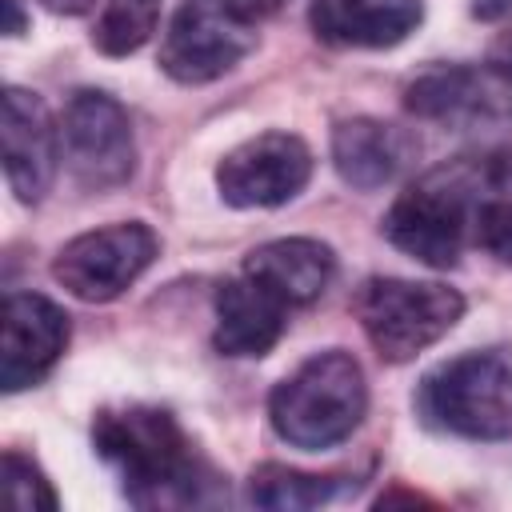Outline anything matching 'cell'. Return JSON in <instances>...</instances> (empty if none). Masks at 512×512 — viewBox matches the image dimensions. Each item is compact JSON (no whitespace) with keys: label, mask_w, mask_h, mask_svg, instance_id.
Instances as JSON below:
<instances>
[{"label":"cell","mask_w":512,"mask_h":512,"mask_svg":"<svg viewBox=\"0 0 512 512\" xmlns=\"http://www.w3.org/2000/svg\"><path fill=\"white\" fill-rule=\"evenodd\" d=\"M0 140H4V180L8 188L24 200L36 204L52 188L56 160H60V128L52 124L44 100L28 88L8 84L4 88V120H0Z\"/></svg>","instance_id":"cell-12"},{"label":"cell","mask_w":512,"mask_h":512,"mask_svg":"<svg viewBox=\"0 0 512 512\" xmlns=\"http://www.w3.org/2000/svg\"><path fill=\"white\" fill-rule=\"evenodd\" d=\"M92 444L136 508H208L228 500L220 472L196 456L192 440L164 408H104L92 420Z\"/></svg>","instance_id":"cell-1"},{"label":"cell","mask_w":512,"mask_h":512,"mask_svg":"<svg viewBox=\"0 0 512 512\" xmlns=\"http://www.w3.org/2000/svg\"><path fill=\"white\" fill-rule=\"evenodd\" d=\"M424 20L420 0H312V36L328 48H392Z\"/></svg>","instance_id":"cell-13"},{"label":"cell","mask_w":512,"mask_h":512,"mask_svg":"<svg viewBox=\"0 0 512 512\" xmlns=\"http://www.w3.org/2000/svg\"><path fill=\"white\" fill-rule=\"evenodd\" d=\"M60 148L72 180L92 192L124 184L136 168V140L128 112L108 92L96 88H80L68 100L60 116Z\"/></svg>","instance_id":"cell-8"},{"label":"cell","mask_w":512,"mask_h":512,"mask_svg":"<svg viewBox=\"0 0 512 512\" xmlns=\"http://www.w3.org/2000/svg\"><path fill=\"white\" fill-rule=\"evenodd\" d=\"M224 4H232V8H240L244 16H252V20H256V16H268V12H276L284 0H224Z\"/></svg>","instance_id":"cell-21"},{"label":"cell","mask_w":512,"mask_h":512,"mask_svg":"<svg viewBox=\"0 0 512 512\" xmlns=\"http://www.w3.org/2000/svg\"><path fill=\"white\" fill-rule=\"evenodd\" d=\"M252 280H260L272 296H280L288 308H304L324 296V288L336 276V256L328 244L308 236H280L268 244H256L244 256V268Z\"/></svg>","instance_id":"cell-15"},{"label":"cell","mask_w":512,"mask_h":512,"mask_svg":"<svg viewBox=\"0 0 512 512\" xmlns=\"http://www.w3.org/2000/svg\"><path fill=\"white\" fill-rule=\"evenodd\" d=\"M336 476H316L300 472L288 464H260L248 476V504L256 508H276V512H300L332 500Z\"/></svg>","instance_id":"cell-17"},{"label":"cell","mask_w":512,"mask_h":512,"mask_svg":"<svg viewBox=\"0 0 512 512\" xmlns=\"http://www.w3.org/2000/svg\"><path fill=\"white\" fill-rule=\"evenodd\" d=\"M408 160V136L384 120L352 116L340 120L332 132V164L344 184L360 192L384 188Z\"/></svg>","instance_id":"cell-16"},{"label":"cell","mask_w":512,"mask_h":512,"mask_svg":"<svg viewBox=\"0 0 512 512\" xmlns=\"http://www.w3.org/2000/svg\"><path fill=\"white\" fill-rule=\"evenodd\" d=\"M352 312L380 360L404 364L456 328V320L464 316V296L432 280L368 276L356 288Z\"/></svg>","instance_id":"cell-4"},{"label":"cell","mask_w":512,"mask_h":512,"mask_svg":"<svg viewBox=\"0 0 512 512\" xmlns=\"http://www.w3.org/2000/svg\"><path fill=\"white\" fill-rule=\"evenodd\" d=\"M284 320H288V304L280 296H272L260 280L240 272V276H232L216 288L212 344H216L220 356H236V360L264 356L284 336Z\"/></svg>","instance_id":"cell-14"},{"label":"cell","mask_w":512,"mask_h":512,"mask_svg":"<svg viewBox=\"0 0 512 512\" xmlns=\"http://www.w3.org/2000/svg\"><path fill=\"white\" fill-rule=\"evenodd\" d=\"M32 4H40L56 16H84L88 8H96V0H32Z\"/></svg>","instance_id":"cell-20"},{"label":"cell","mask_w":512,"mask_h":512,"mask_svg":"<svg viewBox=\"0 0 512 512\" xmlns=\"http://www.w3.org/2000/svg\"><path fill=\"white\" fill-rule=\"evenodd\" d=\"M368 412V380L352 352L328 348L308 356L268 396V420L292 448L320 452L348 440Z\"/></svg>","instance_id":"cell-2"},{"label":"cell","mask_w":512,"mask_h":512,"mask_svg":"<svg viewBox=\"0 0 512 512\" xmlns=\"http://www.w3.org/2000/svg\"><path fill=\"white\" fill-rule=\"evenodd\" d=\"M472 12L484 16V20H496V16H508L512 12V0H476Z\"/></svg>","instance_id":"cell-23"},{"label":"cell","mask_w":512,"mask_h":512,"mask_svg":"<svg viewBox=\"0 0 512 512\" xmlns=\"http://www.w3.org/2000/svg\"><path fill=\"white\" fill-rule=\"evenodd\" d=\"M4 488H8L12 508H20V512H36V508L52 512L60 504L52 484L44 480V472L20 452H4Z\"/></svg>","instance_id":"cell-19"},{"label":"cell","mask_w":512,"mask_h":512,"mask_svg":"<svg viewBox=\"0 0 512 512\" xmlns=\"http://www.w3.org/2000/svg\"><path fill=\"white\" fill-rule=\"evenodd\" d=\"M156 252H160V240L148 224L140 220L108 224L68 240L52 260V276L76 300L108 304L152 268Z\"/></svg>","instance_id":"cell-7"},{"label":"cell","mask_w":512,"mask_h":512,"mask_svg":"<svg viewBox=\"0 0 512 512\" xmlns=\"http://www.w3.org/2000/svg\"><path fill=\"white\" fill-rule=\"evenodd\" d=\"M404 104L412 116L440 124H476V120L512 116V76L496 72L492 64L484 68L444 64L416 76L404 88Z\"/></svg>","instance_id":"cell-11"},{"label":"cell","mask_w":512,"mask_h":512,"mask_svg":"<svg viewBox=\"0 0 512 512\" xmlns=\"http://www.w3.org/2000/svg\"><path fill=\"white\" fill-rule=\"evenodd\" d=\"M496 72H504V76H512V36H504L500 44H496V52H492V60H488Z\"/></svg>","instance_id":"cell-22"},{"label":"cell","mask_w":512,"mask_h":512,"mask_svg":"<svg viewBox=\"0 0 512 512\" xmlns=\"http://www.w3.org/2000/svg\"><path fill=\"white\" fill-rule=\"evenodd\" d=\"M4 336H0V384L20 392L40 384L68 344V316L40 292L4 296Z\"/></svg>","instance_id":"cell-10"},{"label":"cell","mask_w":512,"mask_h":512,"mask_svg":"<svg viewBox=\"0 0 512 512\" xmlns=\"http://www.w3.org/2000/svg\"><path fill=\"white\" fill-rule=\"evenodd\" d=\"M464 248L512 264V148L456 156L420 176Z\"/></svg>","instance_id":"cell-3"},{"label":"cell","mask_w":512,"mask_h":512,"mask_svg":"<svg viewBox=\"0 0 512 512\" xmlns=\"http://www.w3.org/2000/svg\"><path fill=\"white\" fill-rule=\"evenodd\" d=\"M160 20V0H100L96 4V24H92V44L104 56H128L140 52Z\"/></svg>","instance_id":"cell-18"},{"label":"cell","mask_w":512,"mask_h":512,"mask_svg":"<svg viewBox=\"0 0 512 512\" xmlns=\"http://www.w3.org/2000/svg\"><path fill=\"white\" fill-rule=\"evenodd\" d=\"M420 416L464 440L512 436V364L496 352H464L436 364L416 392Z\"/></svg>","instance_id":"cell-5"},{"label":"cell","mask_w":512,"mask_h":512,"mask_svg":"<svg viewBox=\"0 0 512 512\" xmlns=\"http://www.w3.org/2000/svg\"><path fill=\"white\" fill-rule=\"evenodd\" d=\"M256 48V24L224 0H184L160 40V68L176 84H212Z\"/></svg>","instance_id":"cell-6"},{"label":"cell","mask_w":512,"mask_h":512,"mask_svg":"<svg viewBox=\"0 0 512 512\" xmlns=\"http://www.w3.org/2000/svg\"><path fill=\"white\" fill-rule=\"evenodd\" d=\"M312 148L296 132H260L216 164L220 200L232 208H276L304 192Z\"/></svg>","instance_id":"cell-9"}]
</instances>
